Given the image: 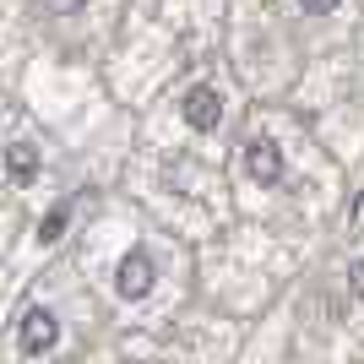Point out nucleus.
<instances>
[{
  "instance_id": "1",
  "label": "nucleus",
  "mask_w": 364,
  "mask_h": 364,
  "mask_svg": "<svg viewBox=\"0 0 364 364\" xmlns=\"http://www.w3.org/2000/svg\"><path fill=\"white\" fill-rule=\"evenodd\" d=\"M240 164H245V174H250L261 191L283 185V147H277L272 136H250V141H245V152H240Z\"/></svg>"
},
{
  "instance_id": "6",
  "label": "nucleus",
  "mask_w": 364,
  "mask_h": 364,
  "mask_svg": "<svg viewBox=\"0 0 364 364\" xmlns=\"http://www.w3.org/2000/svg\"><path fill=\"white\" fill-rule=\"evenodd\" d=\"M348 289H353V299H364V256L348 261Z\"/></svg>"
},
{
  "instance_id": "2",
  "label": "nucleus",
  "mask_w": 364,
  "mask_h": 364,
  "mask_svg": "<svg viewBox=\"0 0 364 364\" xmlns=\"http://www.w3.org/2000/svg\"><path fill=\"white\" fill-rule=\"evenodd\" d=\"M180 114H185V125H191V131H218V125H223V92H218L213 82H196V87H185Z\"/></svg>"
},
{
  "instance_id": "3",
  "label": "nucleus",
  "mask_w": 364,
  "mask_h": 364,
  "mask_svg": "<svg viewBox=\"0 0 364 364\" xmlns=\"http://www.w3.org/2000/svg\"><path fill=\"white\" fill-rule=\"evenodd\" d=\"M22 353L28 359H44V353H55V343H60V321H55V310H44V304H33L28 316H22Z\"/></svg>"
},
{
  "instance_id": "5",
  "label": "nucleus",
  "mask_w": 364,
  "mask_h": 364,
  "mask_svg": "<svg viewBox=\"0 0 364 364\" xmlns=\"http://www.w3.org/2000/svg\"><path fill=\"white\" fill-rule=\"evenodd\" d=\"M33 168H38V152H33L28 141H11V152H6V174H11V185H28Z\"/></svg>"
},
{
  "instance_id": "8",
  "label": "nucleus",
  "mask_w": 364,
  "mask_h": 364,
  "mask_svg": "<svg viewBox=\"0 0 364 364\" xmlns=\"http://www.w3.org/2000/svg\"><path fill=\"white\" fill-rule=\"evenodd\" d=\"M76 6H87V0H44V11H55V16H71Z\"/></svg>"
},
{
  "instance_id": "9",
  "label": "nucleus",
  "mask_w": 364,
  "mask_h": 364,
  "mask_svg": "<svg viewBox=\"0 0 364 364\" xmlns=\"http://www.w3.org/2000/svg\"><path fill=\"white\" fill-rule=\"evenodd\" d=\"M60 223H65V207H55V218L44 223V240H55V234H60Z\"/></svg>"
},
{
  "instance_id": "4",
  "label": "nucleus",
  "mask_w": 364,
  "mask_h": 364,
  "mask_svg": "<svg viewBox=\"0 0 364 364\" xmlns=\"http://www.w3.org/2000/svg\"><path fill=\"white\" fill-rule=\"evenodd\" d=\"M152 283H158V267H152V256L136 245V250L120 261V272H114V294H120V299H147Z\"/></svg>"
},
{
  "instance_id": "7",
  "label": "nucleus",
  "mask_w": 364,
  "mask_h": 364,
  "mask_svg": "<svg viewBox=\"0 0 364 364\" xmlns=\"http://www.w3.org/2000/svg\"><path fill=\"white\" fill-rule=\"evenodd\" d=\"M299 11H304V16H332L337 0H299Z\"/></svg>"
}]
</instances>
